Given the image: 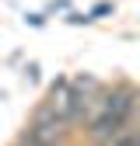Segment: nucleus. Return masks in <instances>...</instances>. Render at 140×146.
I'll use <instances>...</instances> for the list:
<instances>
[{
	"label": "nucleus",
	"mask_w": 140,
	"mask_h": 146,
	"mask_svg": "<svg viewBox=\"0 0 140 146\" xmlns=\"http://www.w3.org/2000/svg\"><path fill=\"white\" fill-rule=\"evenodd\" d=\"M133 90L130 84H116L109 87V101H105V111L88 125V139L91 146H112L119 136L130 132V104H133Z\"/></svg>",
	"instance_id": "obj_1"
},
{
	"label": "nucleus",
	"mask_w": 140,
	"mask_h": 146,
	"mask_svg": "<svg viewBox=\"0 0 140 146\" xmlns=\"http://www.w3.org/2000/svg\"><path fill=\"white\" fill-rule=\"evenodd\" d=\"M70 129H74V125H70L67 118H60V115H56V111H52V108L42 101V104L32 111L28 129H25V132H28L35 143H39V146H67Z\"/></svg>",
	"instance_id": "obj_2"
},
{
	"label": "nucleus",
	"mask_w": 140,
	"mask_h": 146,
	"mask_svg": "<svg viewBox=\"0 0 140 146\" xmlns=\"http://www.w3.org/2000/svg\"><path fill=\"white\" fill-rule=\"evenodd\" d=\"M105 90V84L98 77H91V73H81V77H70V125H84V115L88 108H91V101Z\"/></svg>",
	"instance_id": "obj_3"
},
{
	"label": "nucleus",
	"mask_w": 140,
	"mask_h": 146,
	"mask_svg": "<svg viewBox=\"0 0 140 146\" xmlns=\"http://www.w3.org/2000/svg\"><path fill=\"white\" fill-rule=\"evenodd\" d=\"M46 104H49L60 118L70 122V77H56V84H52L49 94H46Z\"/></svg>",
	"instance_id": "obj_4"
},
{
	"label": "nucleus",
	"mask_w": 140,
	"mask_h": 146,
	"mask_svg": "<svg viewBox=\"0 0 140 146\" xmlns=\"http://www.w3.org/2000/svg\"><path fill=\"white\" fill-rule=\"evenodd\" d=\"M130 132L140 136V90H133V104H130Z\"/></svg>",
	"instance_id": "obj_5"
},
{
	"label": "nucleus",
	"mask_w": 140,
	"mask_h": 146,
	"mask_svg": "<svg viewBox=\"0 0 140 146\" xmlns=\"http://www.w3.org/2000/svg\"><path fill=\"white\" fill-rule=\"evenodd\" d=\"M109 11H112V4H98L91 14H88V21H98V17H102V14H109Z\"/></svg>",
	"instance_id": "obj_6"
},
{
	"label": "nucleus",
	"mask_w": 140,
	"mask_h": 146,
	"mask_svg": "<svg viewBox=\"0 0 140 146\" xmlns=\"http://www.w3.org/2000/svg\"><path fill=\"white\" fill-rule=\"evenodd\" d=\"M14 146H39V143H35V139H32V136L21 129V132H18V139H14Z\"/></svg>",
	"instance_id": "obj_7"
},
{
	"label": "nucleus",
	"mask_w": 140,
	"mask_h": 146,
	"mask_svg": "<svg viewBox=\"0 0 140 146\" xmlns=\"http://www.w3.org/2000/svg\"><path fill=\"white\" fill-rule=\"evenodd\" d=\"M112 146H137V136H133V132H126V136H119Z\"/></svg>",
	"instance_id": "obj_8"
}]
</instances>
